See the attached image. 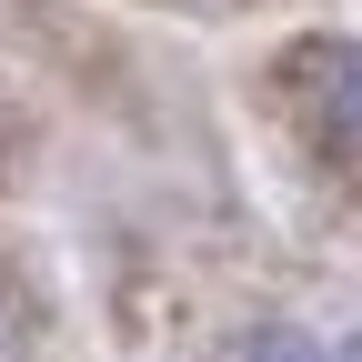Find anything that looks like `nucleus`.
Wrapping results in <instances>:
<instances>
[{
  "label": "nucleus",
  "mask_w": 362,
  "mask_h": 362,
  "mask_svg": "<svg viewBox=\"0 0 362 362\" xmlns=\"http://www.w3.org/2000/svg\"><path fill=\"white\" fill-rule=\"evenodd\" d=\"M0 171H11V101H0Z\"/></svg>",
  "instance_id": "4"
},
{
  "label": "nucleus",
  "mask_w": 362,
  "mask_h": 362,
  "mask_svg": "<svg viewBox=\"0 0 362 362\" xmlns=\"http://www.w3.org/2000/svg\"><path fill=\"white\" fill-rule=\"evenodd\" d=\"M232 362H332V352L312 342L302 322H252V332L232 342Z\"/></svg>",
  "instance_id": "2"
},
{
  "label": "nucleus",
  "mask_w": 362,
  "mask_h": 362,
  "mask_svg": "<svg viewBox=\"0 0 362 362\" xmlns=\"http://www.w3.org/2000/svg\"><path fill=\"white\" fill-rule=\"evenodd\" d=\"M272 90L312 151L332 171H362V40L352 30H302L282 61H272Z\"/></svg>",
  "instance_id": "1"
},
{
  "label": "nucleus",
  "mask_w": 362,
  "mask_h": 362,
  "mask_svg": "<svg viewBox=\"0 0 362 362\" xmlns=\"http://www.w3.org/2000/svg\"><path fill=\"white\" fill-rule=\"evenodd\" d=\"M342 362H362V332H352V342H342Z\"/></svg>",
  "instance_id": "5"
},
{
  "label": "nucleus",
  "mask_w": 362,
  "mask_h": 362,
  "mask_svg": "<svg viewBox=\"0 0 362 362\" xmlns=\"http://www.w3.org/2000/svg\"><path fill=\"white\" fill-rule=\"evenodd\" d=\"M21 332H30V292H21V272L0 262V362L21 352Z\"/></svg>",
  "instance_id": "3"
}]
</instances>
